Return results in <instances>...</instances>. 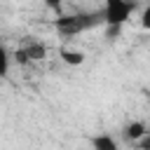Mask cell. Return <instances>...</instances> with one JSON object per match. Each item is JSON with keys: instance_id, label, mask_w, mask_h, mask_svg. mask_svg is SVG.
Returning <instances> with one entry per match:
<instances>
[{"instance_id": "cell-1", "label": "cell", "mask_w": 150, "mask_h": 150, "mask_svg": "<svg viewBox=\"0 0 150 150\" xmlns=\"http://www.w3.org/2000/svg\"><path fill=\"white\" fill-rule=\"evenodd\" d=\"M131 12H134V0H105L101 16H103V21L108 23V28L112 33V30H120L129 21Z\"/></svg>"}, {"instance_id": "cell-2", "label": "cell", "mask_w": 150, "mask_h": 150, "mask_svg": "<svg viewBox=\"0 0 150 150\" xmlns=\"http://www.w3.org/2000/svg\"><path fill=\"white\" fill-rule=\"evenodd\" d=\"M91 23H96V16H63L56 21V28L66 35H75V33L89 28Z\"/></svg>"}, {"instance_id": "cell-3", "label": "cell", "mask_w": 150, "mask_h": 150, "mask_svg": "<svg viewBox=\"0 0 150 150\" xmlns=\"http://www.w3.org/2000/svg\"><path fill=\"white\" fill-rule=\"evenodd\" d=\"M16 61L19 63H33V61H42L47 56V47L42 42H28L21 49H16Z\"/></svg>"}, {"instance_id": "cell-4", "label": "cell", "mask_w": 150, "mask_h": 150, "mask_svg": "<svg viewBox=\"0 0 150 150\" xmlns=\"http://www.w3.org/2000/svg\"><path fill=\"white\" fill-rule=\"evenodd\" d=\"M145 136H150V131H148V124H145L143 120H131V122L124 127V138L131 141V143H138V141L145 138Z\"/></svg>"}, {"instance_id": "cell-5", "label": "cell", "mask_w": 150, "mask_h": 150, "mask_svg": "<svg viewBox=\"0 0 150 150\" xmlns=\"http://www.w3.org/2000/svg\"><path fill=\"white\" fill-rule=\"evenodd\" d=\"M59 59L66 63V66H82L84 63V59H87V54L82 52V49H75V47H63L61 52H59Z\"/></svg>"}, {"instance_id": "cell-6", "label": "cell", "mask_w": 150, "mask_h": 150, "mask_svg": "<svg viewBox=\"0 0 150 150\" xmlns=\"http://www.w3.org/2000/svg\"><path fill=\"white\" fill-rule=\"evenodd\" d=\"M91 148L94 150H120V145H117L112 134H96L91 138Z\"/></svg>"}, {"instance_id": "cell-7", "label": "cell", "mask_w": 150, "mask_h": 150, "mask_svg": "<svg viewBox=\"0 0 150 150\" xmlns=\"http://www.w3.org/2000/svg\"><path fill=\"white\" fill-rule=\"evenodd\" d=\"M9 66H12V56H9L7 47L0 42V77H5L9 73Z\"/></svg>"}, {"instance_id": "cell-8", "label": "cell", "mask_w": 150, "mask_h": 150, "mask_svg": "<svg viewBox=\"0 0 150 150\" xmlns=\"http://www.w3.org/2000/svg\"><path fill=\"white\" fill-rule=\"evenodd\" d=\"M63 2H66V0H45V5H47V7H52V9H56V7H61Z\"/></svg>"}]
</instances>
